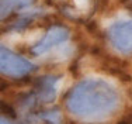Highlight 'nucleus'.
Masks as SVG:
<instances>
[{"label":"nucleus","instance_id":"f257e3e1","mask_svg":"<svg viewBox=\"0 0 132 124\" xmlns=\"http://www.w3.org/2000/svg\"><path fill=\"white\" fill-rule=\"evenodd\" d=\"M119 93L111 83L97 78L80 81L68 94V109L77 119L100 121L119 107Z\"/></svg>","mask_w":132,"mask_h":124},{"label":"nucleus","instance_id":"f03ea898","mask_svg":"<svg viewBox=\"0 0 132 124\" xmlns=\"http://www.w3.org/2000/svg\"><path fill=\"white\" fill-rule=\"evenodd\" d=\"M34 69V65L28 59L11 52L6 47L0 49V71L10 78H21L28 75Z\"/></svg>","mask_w":132,"mask_h":124},{"label":"nucleus","instance_id":"7ed1b4c3","mask_svg":"<svg viewBox=\"0 0 132 124\" xmlns=\"http://www.w3.org/2000/svg\"><path fill=\"white\" fill-rule=\"evenodd\" d=\"M108 38L112 47L121 54H132V20L119 21L111 25L108 30Z\"/></svg>","mask_w":132,"mask_h":124},{"label":"nucleus","instance_id":"20e7f679","mask_svg":"<svg viewBox=\"0 0 132 124\" xmlns=\"http://www.w3.org/2000/svg\"><path fill=\"white\" fill-rule=\"evenodd\" d=\"M69 38V30L65 27H61V25H55V27L49 28L46 31V34L44 35L35 45L32 47V52L37 54V55H41V54L46 52L51 48H53L55 45L63 42Z\"/></svg>","mask_w":132,"mask_h":124},{"label":"nucleus","instance_id":"39448f33","mask_svg":"<svg viewBox=\"0 0 132 124\" xmlns=\"http://www.w3.org/2000/svg\"><path fill=\"white\" fill-rule=\"evenodd\" d=\"M56 82H58L56 76H42L38 81V97L41 99V101L53 100Z\"/></svg>","mask_w":132,"mask_h":124},{"label":"nucleus","instance_id":"423d86ee","mask_svg":"<svg viewBox=\"0 0 132 124\" xmlns=\"http://www.w3.org/2000/svg\"><path fill=\"white\" fill-rule=\"evenodd\" d=\"M35 0H0V16L2 18H7L15 10H20V9H26L30 7L31 4H34Z\"/></svg>","mask_w":132,"mask_h":124},{"label":"nucleus","instance_id":"0eeeda50","mask_svg":"<svg viewBox=\"0 0 132 124\" xmlns=\"http://www.w3.org/2000/svg\"><path fill=\"white\" fill-rule=\"evenodd\" d=\"M41 117L44 120H46V121H49L51 124H59V121H61V113H59V110L46 112V113L41 114Z\"/></svg>","mask_w":132,"mask_h":124},{"label":"nucleus","instance_id":"6e6552de","mask_svg":"<svg viewBox=\"0 0 132 124\" xmlns=\"http://www.w3.org/2000/svg\"><path fill=\"white\" fill-rule=\"evenodd\" d=\"M2 110H3V112H4L6 114H7V116H10V117H15L14 110L11 109V107H9L6 103H3V104H2Z\"/></svg>","mask_w":132,"mask_h":124},{"label":"nucleus","instance_id":"1a4fd4ad","mask_svg":"<svg viewBox=\"0 0 132 124\" xmlns=\"http://www.w3.org/2000/svg\"><path fill=\"white\" fill-rule=\"evenodd\" d=\"M2 124H11V123H9L7 120H4V119H3V120H2Z\"/></svg>","mask_w":132,"mask_h":124}]
</instances>
